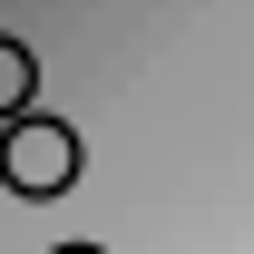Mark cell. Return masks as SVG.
I'll use <instances>...</instances> for the list:
<instances>
[{"label": "cell", "instance_id": "cell-1", "mask_svg": "<svg viewBox=\"0 0 254 254\" xmlns=\"http://www.w3.org/2000/svg\"><path fill=\"white\" fill-rule=\"evenodd\" d=\"M0 186L30 195V205L68 195V186H78V127L49 118V108H20V118L0 127Z\"/></svg>", "mask_w": 254, "mask_h": 254}, {"label": "cell", "instance_id": "cell-2", "mask_svg": "<svg viewBox=\"0 0 254 254\" xmlns=\"http://www.w3.org/2000/svg\"><path fill=\"white\" fill-rule=\"evenodd\" d=\"M39 98V59H30V39H0V127L20 118Z\"/></svg>", "mask_w": 254, "mask_h": 254}, {"label": "cell", "instance_id": "cell-3", "mask_svg": "<svg viewBox=\"0 0 254 254\" xmlns=\"http://www.w3.org/2000/svg\"><path fill=\"white\" fill-rule=\"evenodd\" d=\"M49 254H108V245H49Z\"/></svg>", "mask_w": 254, "mask_h": 254}]
</instances>
